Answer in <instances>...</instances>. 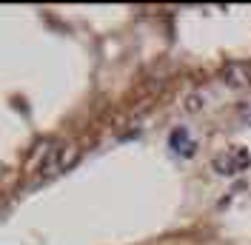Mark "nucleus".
Returning <instances> with one entry per match:
<instances>
[{
	"label": "nucleus",
	"mask_w": 251,
	"mask_h": 245,
	"mask_svg": "<svg viewBox=\"0 0 251 245\" xmlns=\"http://www.w3.org/2000/svg\"><path fill=\"white\" fill-rule=\"evenodd\" d=\"M200 108H203V94H188L186 97V111L194 114V111H200Z\"/></svg>",
	"instance_id": "obj_4"
},
{
	"label": "nucleus",
	"mask_w": 251,
	"mask_h": 245,
	"mask_svg": "<svg viewBox=\"0 0 251 245\" xmlns=\"http://www.w3.org/2000/svg\"><path fill=\"white\" fill-rule=\"evenodd\" d=\"M214 171L217 174H240V171H246L251 166V154L249 148H243V146H234V148H228V154H220L214 157Z\"/></svg>",
	"instance_id": "obj_1"
},
{
	"label": "nucleus",
	"mask_w": 251,
	"mask_h": 245,
	"mask_svg": "<svg viewBox=\"0 0 251 245\" xmlns=\"http://www.w3.org/2000/svg\"><path fill=\"white\" fill-rule=\"evenodd\" d=\"M223 77H226V83L228 86H246V83H251V69L249 66H243V63H231V66H226V72H223Z\"/></svg>",
	"instance_id": "obj_3"
},
{
	"label": "nucleus",
	"mask_w": 251,
	"mask_h": 245,
	"mask_svg": "<svg viewBox=\"0 0 251 245\" xmlns=\"http://www.w3.org/2000/svg\"><path fill=\"white\" fill-rule=\"evenodd\" d=\"M169 143H172V148L177 154H186V157H191V154H194V148H197V143L188 137L186 128H174L172 137H169Z\"/></svg>",
	"instance_id": "obj_2"
}]
</instances>
